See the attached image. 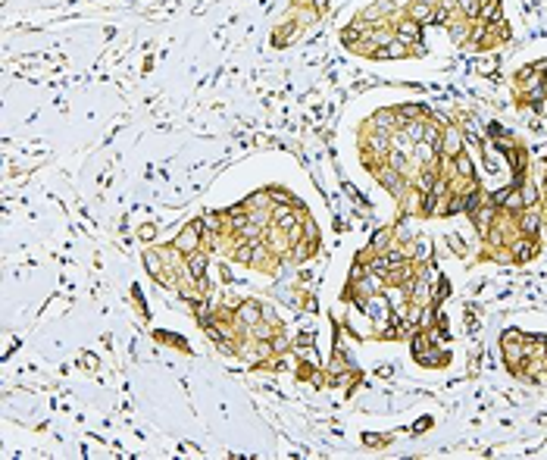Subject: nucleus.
I'll return each instance as SVG.
<instances>
[{
  "instance_id": "8",
  "label": "nucleus",
  "mask_w": 547,
  "mask_h": 460,
  "mask_svg": "<svg viewBox=\"0 0 547 460\" xmlns=\"http://www.w3.org/2000/svg\"><path fill=\"white\" fill-rule=\"evenodd\" d=\"M203 269H207V260H203V257H191V272H194V279H200Z\"/></svg>"
},
{
  "instance_id": "1",
  "label": "nucleus",
  "mask_w": 547,
  "mask_h": 460,
  "mask_svg": "<svg viewBox=\"0 0 547 460\" xmlns=\"http://www.w3.org/2000/svg\"><path fill=\"white\" fill-rule=\"evenodd\" d=\"M197 238H200V223H191V226H188V232L178 238V248H182V251H191Z\"/></svg>"
},
{
  "instance_id": "4",
  "label": "nucleus",
  "mask_w": 547,
  "mask_h": 460,
  "mask_svg": "<svg viewBox=\"0 0 547 460\" xmlns=\"http://www.w3.org/2000/svg\"><path fill=\"white\" fill-rule=\"evenodd\" d=\"M238 316H241L244 322H260V307H256V304H247V307H241V310H238Z\"/></svg>"
},
{
  "instance_id": "16",
  "label": "nucleus",
  "mask_w": 547,
  "mask_h": 460,
  "mask_svg": "<svg viewBox=\"0 0 547 460\" xmlns=\"http://www.w3.org/2000/svg\"><path fill=\"white\" fill-rule=\"evenodd\" d=\"M391 163H394L397 169H404V163H407V160H404V153H391Z\"/></svg>"
},
{
  "instance_id": "5",
  "label": "nucleus",
  "mask_w": 547,
  "mask_h": 460,
  "mask_svg": "<svg viewBox=\"0 0 547 460\" xmlns=\"http://www.w3.org/2000/svg\"><path fill=\"white\" fill-rule=\"evenodd\" d=\"M457 172L466 175V178H472V175H475V172H472V160L463 157V153H457Z\"/></svg>"
},
{
  "instance_id": "10",
  "label": "nucleus",
  "mask_w": 547,
  "mask_h": 460,
  "mask_svg": "<svg viewBox=\"0 0 547 460\" xmlns=\"http://www.w3.org/2000/svg\"><path fill=\"white\" fill-rule=\"evenodd\" d=\"M463 10L466 16H478V0H463Z\"/></svg>"
},
{
  "instance_id": "9",
  "label": "nucleus",
  "mask_w": 547,
  "mask_h": 460,
  "mask_svg": "<svg viewBox=\"0 0 547 460\" xmlns=\"http://www.w3.org/2000/svg\"><path fill=\"white\" fill-rule=\"evenodd\" d=\"M522 226H525V232H528V235H532V232H535V229H538V216H535V213H528V216L522 219Z\"/></svg>"
},
{
  "instance_id": "14",
  "label": "nucleus",
  "mask_w": 547,
  "mask_h": 460,
  "mask_svg": "<svg viewBox=\"0 0 547 460\" xmlns=\"http://www.w3.org/2000/svg\"><path fill=\"white\" fill-rule=\"evenodd\" d=\"M372 147H375V150H384V147H388V141H384V135H375V138H372Z\"/></svg>"
},
{
  "instance_id": "3",
  "label": "nucleus",
  "mask_w": 547,
  "mask_h": 460,
  "mask_svg": "<svg viewBox=\"0 0 547 460\" xmlns=\"http://www.w3.org/2000/svg\"><path fill=\"white\" fill-rule=\"evenodd\" d=\"M379 178H382V185H384V188H388L391 194H397V191H400V178H394V172H391V169H384Z\"/></svg>"
},
{
  "instance_id": "6",
  "label": "nucleus",
  "mask_w": 547,
  "mask_h": 460,
  "mask_svg": "<svg viewBox=\"0 0 547 460\" xmlns=\"http://www.w3.org/2000/svg\"><path fill=\"white\" fill-rule=\"evenodd\" d=\"M528 257H535V244L532 241H519L516 244V260H528Z\"/></svg>"
},
{
  "instance_id": "11",
  "label": "nucleus",
  "mask_w": 547,
  "mask_h": 460,
  "mask_svg": "<svg viewBox=\"0 0 547 460\" xmlns=\"http://www.w3.org/2000/svg\"><path fill=\"white\" fill-rule=\"evenodd\" d=\"M488 223H491V210H482V213H478V229L485 232V229H488Z\"/></svg>"
},
{
  "instance_id": "12",
  "label": "nucleus",
  "mask_w": 547,
  "mask_h": 460,
  "mask_svg": "<svg viewBox=\"0 0 547 460\" xmlns=\"http://www.w3.org/2000/svg\"><path fill=\"white\" fill-rule=\"evenodd\" d=\"M432 188V172H422V178H419V191H429Z\"/></svg>"
},
{
  "instance_id": "15",
  "label": "nucleus",
  "mask_w": 547,
  "mask_h": 460,
  "mask_svg": "<svg viewBox=\"0 0 547 460\" xmlns=\"http://www.w3.org/2000/svg\"><path fill=\"white\" fill-rule=\"evenodd\" d=\"M384 241H388V232H379L375 241H372V248H384Z\"/></svg>"
},
{
  "instance_id": "7",
  "label": "nucleus",
  "mask_w": 547,
  "mask_h": 460,
  "mask_svg": "<svg viewBox=\"0 0 547 460\" xmlns=\"http://www.w3.org/2000/svg\"><path fill=\"white\" fill-rule=\"evenodd\" d=\"M419 38V29H416V22H407L404 29H400V41H416Z\"/></svg>"
},
{
  "instance_id": "2",
  "label": "nucleus",
  "mask_w": 547,
  "mask_h": 460,
  "mask_svg": "<svg viewBox=\"0 0 547 460\" xmlns=\"http://www.w3.org/2000/svg\"><path fill=\"white\" fill-rule=\"evenodd\" d=\"M444 153H447V157H457V153H460V135H457V129L444 132Z\"/></svg>"
},
{
  "instance_id": "13",
  "label": "nucleus",
  "mask_w": 547,
  "mask_h": 460,
  "mask_svg": "<svg viewBox=\"0 0 547 460\" xmlns=\"http://www.w3.org/2000/svg\"><path fill=\"white\" fill-rule=\"evenodd\" d=\"M488 135H494V138H497V135H507V129H503L500 122H491V125H488Z\"/></svg>"
}]
</instances>
